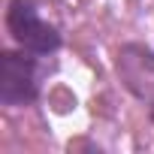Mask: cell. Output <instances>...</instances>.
Wrapping results in <instances>:
<instances>
[{"label":"cell","mask_w":154,"mask_h":154,"mask_svg":"<svg viewBox=\"0 0 154 154\" xmlns=\"http://www.w3.org/2000/svg\"><path fill=\"white\" fill-rule=\"evenodd\" d=\"M42 54L27 48H3L0 51V103L9 109L33 106L42 94Z\"/></svg>","instance_id":"cell-1"},{"label":"cell","mask_w":154,"mask_h":154,"mask_svg":"<svg viewBox=\"0 0 154 154\" xmlns=\"http://www.w3.org/2000/svg\"><path fill=\"white\" fill-rule=\"evenodd\" d=\"M6 33L12 36V42L18 48H27L33 54L51 57L60 51L63 36L60 30L42 18L39 6L33 0H9L6 6Z\"/></svg>","instance_id":"cell-2"},{"label":"cell","mask_w":154,"mask_h":154,"mask_svg":"<svg viewBox=\"0 0 154 154\" xmlns=\"http://www.w3.org/2000/svg\"><path fill=\"white\" fill-rule=\"evenodd\" d=\"M115 75L154 124V48L145 42H121L115 51Z\"/></svg>","instance_id":"cell-3"}]
</instances>
